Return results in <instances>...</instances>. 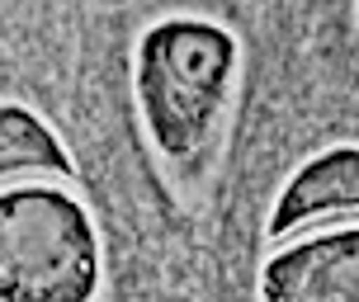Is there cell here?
Listing matches in <instances>:
<instances>
[{
  "label": "cell",
  "instance_id": "obj_1",
  "mask_svg": "<svg viewBox=\"0 0 359 302\" xmlns=\"http://www.w3.org/2000/svg\"><path fill=\"white\" fill-rule=\"evenodd\" d=\"M236 71L241 43L208 15H161L142 29L133 48V99L165 165H189L217 142Z\"/></svg>",
  "mask_w": 359,
  "mask_h": 302
},
{
  "label": "cell",
  "instance_id": "obj_2",
  "mask_svg": "<svg viewBox=\"0 0 359 302\" xmlns=\"http://www.w3.org/2000/svg\"><path fill=\"white\" fill-rule=\"evenodd\" d=\"M104 236L67 179L0 189V302H95Z\"/></svg>",
  "mask_w": 359,
  "mask_h": 302
},
{
  "label": "cell",
  "instance_id": "obj_3",
  "mask_svg": "<svg viewBox=\"0 0 359 302\" xmlns=\"http://www.w3.org/2000/svg\"><path fill=\"white\" fill-rule=\"evenodd\" d=\"M255 302H359V222L279 241L255 274Z\"/></svg>",
  "mask_w": 359,
  "mask_h": 302
},
{
  "label": "cell",
  "instance_id": "obj_4",
  "mask_svg": "<svg viewBox=\"0 0 359 302\" xmlns=\"http://www.w3.org/2000/svg\"><path fill=\"white\" fill-rule=\"evenodd\" d=\"M359 222V142H336L312 151L293 175L279 184L269 203V241L279 246L298 231Z\"/></svg>",
  "mask_w": 359,
  "mask_h": 302
},
{
  "label": "cell",
  "instance_id": "obj_5",
  "mask_svg": "<svg viewBox=\"0 0 359 302\" xmlns=\"http://www.w3.org/2000/svg\"><path fill=\"white\" fill-rule=\"evenodd\" d=\"M29 179H72V151L38 109L0 99V189Z\"/></svg>",
  "mask_w": 359,
  "mask_h": 302
}]
</instances>
